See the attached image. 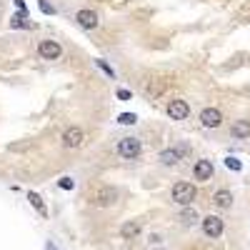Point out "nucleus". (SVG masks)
Listing matches in <instances>:
<instances>
[{
    "label": "nucleus",
    "mask_w": 250,
    "mask_h": 250,
    "mask_svg": "<svg viewBox=\"0 0 250 250\" xmlns=\"http://www.w3.org/2000/svg\"><path fill=\"white\" fill-rule=\"evenodd\" d=\"M195 195H198V190H195L193 183H175L173 190H170L173 203H178V205H183V208H190L193 200H195Z\"/></svg>",
    "instance_id": "f257e3e1"
},
{
    "label": "nucleus",
    "mask_w": 250,
    "mask_h": 250,
    "mask_svg": "<svg viewBox=\"0 0 250 250\" xmlns=\"http://www.w3.org/2000/svg\"><path fill=\"white\" fill-rule=\"evenodd\" d=\"M140 153H143V143H140L138 138H133V135L120 138V143H118V155H120V158L133 160V158H138Z\"/></svg>",
    "instance_id": "f03ea898"
},
{
    "label": "nucleus",
    "mask_w": 250,
    "mask_h": 250,
    "mask_svg": "<svg viewBox=\"0 0 250 250\" xmlns=\"http://www.w3.org/2000/svg\"><path fill=\"white\" fill-rule=\"evenodd\" d=\"M200 223H203V235L210 238V240H218L225 230V223H223L220 215H205Z\"/></svg>",
    "instance_id": "7ed1b4c3"
},
{
    "label": "nucleus",
    "mask_w": 250,
    "mask_h": 250,
    "mask_svg": "<svg viewBox=\"0 0 250 250\" xmlns=\"http://www.w3.org/2000/svg\"><path fill=\"white\" fill-rule=\"evenodd\" d=\"M118 188H113V185H103L100 190L93 195V203L98 205V208H110V205H115L118 203Z\"/></svg>",
    "instance_id": "20e7f679"
},
{
    "label": "nucleus",
    "mask_w": 250,
    "mask_h": 250,
    "mask_svg": "<svg viewBox=\"0 0 250 250\" xmlns=\"http://www.w3.org/2000/svg\"><path fill=\"white\" fill-rule=\"evenodd\" d=\"M213 173H215L213 160H208V158L195 160V165H193V178H195V180L205 183V180H210V178H213Z\"/></svg>",
    "instance_id": "39448f33"
},
{
    "label": "nucleus",
    "mask_w": 250,
    "mask_h": 250,
    "mask_svg": "<svg viewBox=\"0 0 250 250\" xmlns=\"http://www.w3.org/2000/svg\"><path fill=\"white\" fill-rule=\"evenodd\" d=\"M165 113H168V118H173V120H185L188 115H190V105H188L185 100L175 98V100H170V103H168Z\"/></svg>",
    "instance_id": "423d86ee"
},
{
    "label": "nucleus",
    "mask_w": 250,
    "mask_h": 250,
    "mask_svg": "<svg viewBox=\"0 0 250 250\" xmlns=\"http://www.w3.org/2000/svg\"><path fill=\"white\" fill-rule=\"evenodd\" d=\"M200 125L203 128H220L223 125V113L218 108H203L200 110Z\"/></svg>",
    "instance_id": "0eeeda50"
},
{
    "label": "nucleus",
    "mask_w": 250,
    "mask_h": 250,
    "mask_svg": "<svg viewBox=\"0 0 250 250\" xmlns=\"http://www.w3.org/2000/svg\"><path fill=\"white\" fill-rule=\"evenodd\" d=\"M75 23H78L80 28H85V30H95L100 20H98V13H95V10L83 8V10H78V13H75Z\"/></svg>",
    "instance_id": "6e6552de"
},
{
    "label": "nucleus",
    "mask_w": 250,
    "mask_h": 250,
    "mask_svg": "<svg viewBox=\"0 0 250 250\" xmlns=\"http://www.w3.org/2000/svg\"><path fill=\"white\" fill-rule=\"evenodd\" d=\"M38 53H40L43 60H58L62 55V48H60V43H55V40H40Z\"/></svg>",
    "instance_id": "1a4fd4ad"
},
{
    "label": "nucleus",
    "mask_w": 250,
    "mask_h": 250,
    "mask_svg": "<svg viewBox=\"0 0 250 250\" xmlns=\"http://www.w3.org/2000/svg\"><path fill=\"white\" fill-rule=\"evenodd\" d=\"M83 140H85V133H83V128H75V125L62 133V145L65 148H80Z\"/></svg>",
    "instance_id": "9d476101"
},
{
    "label": "nucleus",
    "mask_w": 250,
    "mask_h": 250,
    "mask_svg": "<svg viewBox=\"0 0 250 250\" xmlns=\"http://www.w3.org/2000/svg\"><path fill=\"white\" fill-rule=\"evenodd\" d=\"M140 230H143V220H125L120 225V238L123 240H133V238L140 235Z\"/></svg>",
    "instance_id": "9b49d317"
},
{
    "label": "nucleus",
    "mask_w": 250,
    "mask_h": 250,
    "mask_svg": "<svg viewBox=\"0 0 250 250\" xmlns=\"http://www.w3.org/2000/svg\"><path fill=\"white\" fill-rule=\"evenodd\" d=\"M183 153H188V148L183 145L180 150H175V148H168V150H160V155H158V160L163 163V165H178V160H180V155Z\"/></svg>",
    "instance_id": "f8f14e48"
},
{
    "label": "nucleus",
    "mask_w": 250,
    "mask_h": 250,
    "mask_svg": "<svg viewBox=\"0 0 250 250\" xmlns=\"http://www.w3.org/2000/svg\"><path fill=\"white\" fill-rule=\"evenodd\" d=\"M230 135L235 140H245L250 138V120H235L233 123V128H230Z\"/></svg>",
    "instance_id": "ddd939ff"
},
{
    "label": "nucleus",
    "mask_w": 250,
    "mask_h": 250,
    "mask_svg": "<svg viewBox=\"0 0 250 250\" xmlns=\"http://www.w3.org/2000/svg\"><path fill=\"white\" fill-rule=\"evenodd\" d=\"M213 203H215V208H220V210H228V208L233 205V193L230 190H218L215 195H213Z\"/></svg>",
    "instance_id": "4468645a"
},
{
    "label": "nucleus",
    "mask_w": 250,
    "mask_h": 250,
    "mask_svg": "<svg viewBox=\"0 0 250 250\" xmlns=\"http://www.w3.org/2000/svg\"><path fill=\"white\" fill-rule=\"evenodd\" d=\"M183 225H193L195 220H200V215H198V210H193V208H185V210L180 213V218H178Z\"/></svg>",
    "instance_id": "2eb2a0df"
},
{
    "label": "nucleus",
    "mask_w": 250,
    "mask_h": 250,
    "mask_svg": "<svg viewBox=\"0 0 250 250\" xmlns=\"http://www.w3.org/2000/svg\"><path fill=\"white\" fill-rule=\"evenodd\" d=\"M28 200H30V205L35 208V210H38L40 215H48V210H45V205H43V198H40L38 193H28Z\"/></svg>",
    "instance_id": "dca6fc26"
},
{
    "label": "nucleus",
    "mask_w": 250,
    "mask_h": 250,
    "mask_svg": "<svg viewBox=\"0 0 250 250\" xmlns=\"http://www.w3.org/2000/svg\"><path fill=\"white\" fill-rule=\"evenodd\" d=\"M225 165H228L230 170H240V168H243V163H240L238 158H233V155H230V158H225Z\"/></svg>",
    "instance_id": "f3484780"
},
{
    "label": "nucleus",
    "mask_w": 250,
    "mask_h": 250,
    "mask_svg": "<svg viewBox=\"0 0 250 250\" xmlns=\"http://www.w3.org/2000/svg\"><path fill=\"white\" fill-rule=\"evenodd\" d=\"M118 120H120V123H123V125H133V123H135V120H138V118H135V115H133V113H123V115H120V118H118Z\"/></svg>",
    "instance_id": "a211bd4d"
},
{
    "label": "nucleus",
    "mask_w": 250,
    "mask_h": 250,
    "mask_svg": "<svg viewBox=\"0 0 250 250\" xmlns=\"http://www.w3.org/2000/svg\"><path fill=\"white\" fill-rule=\"evenodd\" d=\"M40 10H43V13H48V15H53V13H55V8L48 3V0H40Z\"/></svg>",
    "instance_id": "6ab92c4d"
},
{
    "label": "nucleus",
    "mask_w": 250,
    "mask_h": 250,
    "mask_svg": "<svg viewBox=\"0 0 250 250\" xmlns=\"http://www.w3.org/2000/svg\"><path fill=\"white\" fill-rule=\"evenodd\" d=\"M62 190H73V180L70 178H60V183H58Z\"/></svg>",
    "instance_id": "aec40b11"
},
{
    "label": "nucleus",
    "mask_w": 250,
    "mask_h": 250,
    "mask_svg": "<svg viewBox=\"0 0 250 250\" xmlns=\"http://www.w3.org/2000/svg\"><path fill=\"white\" fill-rule=\"evenodd\" d=\"M95 62H98V65H100V68H103V70H105V73H108V75H110V78H115V73H113V70H110V68H108V65H105V62H103V60H95Z\"/></svg>",
    "instance_id": "412c9836"
},
{
    "label": "nucleus",
    "mask_w": 250,
    "mask_h": 250,
    "mask_svg": "<svg viewBox=\"0 0 250 250\" xmlns=\"http://www.w3.org/2000/svg\"><path fill=\"white\" fill-rule=\"evenodd\" d=\"M118 98H120V100H130V93H128V90H118Z\"/></svg>",
    "instance_id": "4be33fe9"
},
{
    "label": "nucleus",
    "mask_w": 250,
    "mask_h": 250,
    "mask_svg": "<svg viewBox=\"0 0 250 250\" xmlns=\"http://www.w3.org/2000/svg\"><path fill=\"white\" fill-rule=\"evenodd\" d=\"M45 250H58V248H55V245H53V243L48 240V243H45Z\"/></svg>",
    "instance_id": "5701e85b"
},
{
    "label": "nucleus",
    "mask_w": 250,
    "mask_h": 250,
    "mask_svg": "<svg viewBox=\"0 0 250 250\" xmlns=\"http://www.w3.org/2000/svg\"><path fill=\"white\" fill-rule=\"evenodd\" d=\"M158 250H163V248H158Z\"/></svg>",
    "instance_id": "b1692460"
}]
</instances>
